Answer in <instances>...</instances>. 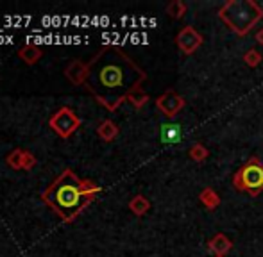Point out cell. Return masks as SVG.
<instances>
[{
    "label": "cell",
    "instance_id": "cell-1",
    "mask_svg": "<svg viewBox=\"0 0 263 257\" xmlns=\"http://www.w3.org/2000/svg\"><path fill=\"white\" fill-rule=\"evenodd\" d=\"M88 65L84 86L109 111L127 102L136 90H142V82L147 79V73L115 45H106Z\"/></svg>",
    "mask_w": 263,
    "mask_h": 257
},
{
    "label": "cell",
    "instance_id": "cell-2",
    "mask_svg": "<svg viewBox=\"0 0 263 257\" xmlns=\"http://www.w3.org/2000/svg\"><path fill=\"white\" fill-rule=\"evenodd\" d=\"M42 200L52 207L65 222H72L86 205L93 202V198L84 193L83 181L72 170H65L43 191Z\"/></svg>",
    "mask_w": 263,
    "mask_h": 257
},
{
    "label": "cell",
    "instance_id": "cell-3",
    "mask_svg": "<svg viewBox=\"0 0 263 257\" xmlns=\"http://www.w3.org/2000/svg\"><path fill=\"white\" fill-rule=\"evenodd\" d=\"M218 18L236 36H247L263 18V7L254 0H228L218 9Z\"/></svg>",
    "mask_w": 263,
    "mask_h": 257
},
{
    "label": "cell",
    "instance_id": "cell-4",
    "mask_svg": "<svg viewBox=\"0 0 263 257\" xmlns=\"http://www.w3.org/2000/svg\"><path fill=\"white\" fill-rule=\"evenodd\" d=\"M233 186L236 191L249 193L256 197L263 191V163L258 157H251L247 164H243L233 175Z\"/></svg>",
    "mask_w": 263,
    "mask_h": 257
},
{
    "label": "cell",
    "instance_id": "cell-5",
    "mask_svg": "<svg viewBox=\"0 0 263 257\" xmlns=\"http://www.w3.org/2000/svg\"><path fill=\"white\" fill-rule=\"evenodd\" d=\"M49 123L58 136H61V138H68V136H72L73 132L79 128L81 118L70 108H61L52 116V118H50Z\"/></svg>",
    "mask_w": 263,
    "mask_h": 257
},
{
    "label": "cell",
    "instance_id": "cell-6",
    "mask_svg": "<svg viewBox=\"0 0 263 257\" xmlns=\"http://www.w3.org/2000/svg\"><path fill=\"white\" fill-rule=\"evenodd\" d=\"M156 108L166 116V118H174V116L184 108V98L181 97L179 93H176V91L168 90L158 97Z\"/></svg>",
    "mask_w": 263,
    "mask_h": 257
},
{
    "label": "cell",
    "instance_id": "cell-7",
    "mask_svg": "<svg viewBox=\"0 0 263 257\" xmlns=\"http://www.w3.org/2000/svg\"><path fill=\"white\" fill-rule=\"evenodd\" d=\"M176 43L181 49V52H184V54L190 56V54H194L195 50L202 45V36L199 34L195 27L186 25V27H183L179 31V34H177V38H176Z\"/></svg>",
    "mask_w": 263,
    "mask_h": 257
},
{
    "label": "cell",
    "instance_id": "cell-8",
    "mask_svg": "<svg viewBox=\"0 0 263 257\" xmlns=\"http://www.w3.org/2000/svg\"><path fill=\"white\" fill-rule=\"evenodd\" d=\"M88 70H90V65L83 63V61H73V63L68 65V68L65 70V77L73 84V86H84L88 77Z\"/></svg>",
    "mask_w": 263,
    "mask_h": 257
},
{
    "label": "cell",
    "instance_id": "cell-9",
    "mask_svg": "<svg viewBox=\"0 0 263 257\" xmlns=\"http://www.w3.org/2000/svg\"><path fill=\"white\" fill-rule=\"evenodd\" d=\"M208 248L217 257H224L233 248V241L226 234H217L208 241Z\"/></svg>",
    "mask_w": 263,
    "mask_h": 257
},
{
    "label": "cell",
    "instance_id": "cell-10",
    "mask_svg": "<svg viewBox=\"0 0 263 257\" xmlns=\"http://www.w3.org/2000/svg\"><path fill=\"white\" fill-rule=\"evenodd\" d=\"M161 139L166 145H174L181 139V125L177 123H165L161 125Z\"/></svg>",
    "mask_w": 263,
    "mask_h": 257
},
{
    "label": "cell",
    "instance_id": "cell-11",
    "mask_svg": "<svg viewBox=\"0 0 263 257\" xmlns=\"http://www.w3.org/2000/svg\"><path fill=\"white\" fill-rule=\"evenodd\" d=\"M199 200H201V204L204 205L206 209H210V211H213V209H217L218 205H220V197L211 188L202 189L201 195H199Z\"/></svg>",
    "mask_w": 263,
    "mask_h": 257
},
{
    "label": "cell",
    "instance_id": "cell-12",
    "mask_svg": "<svg viewBox=\"0 0 263 257\" xmlns=\"http://www.w3.org/2000/svg\"><path fill=\"white\" fill-rule=\"evenodd\" d=\"M20 57L25 65H34L40 61L42 57V49L36 45H25L24 49L20 50Z\"/></svg>",
    "mask_w": 263,
    "mask_h": 257
},
{
    "label": "cell",
    "instance_id": "cell-13",
    "mask_svg": "<svg viewBox=\"0 0 263 257\" xmlns=\"http://www.w3.org/2000/svg\"><path fill=\"white\" fill-rule=\"evenodd\" d=\"M97 134L101 136L104 141H111V139H115L118 136V127L115 122H111V120H104V122L99 125L97 128Z\"/></svg>",
    "mask_w": 263,
    "mask_h": 257
},
{
    "label": "cell",
    "instance_id": "cell-14",
    "mask_svg": "<svg viewBox=\"0 0 263 257\" xmlns=\"http://www.w3.org/2000/svg\"><path fill=\"white\" fill-rule=\"evenodd\" d=\"M129 209H131L136 216H143L151 209V202L147 200L143 195H136V197L129 202Z\"/></svg>",
    "mask_w": 263,
    "mask_h": 257
},
{
    "label": "cell",
    "instance_id": "cell-15",
    "mask_svg": "<svg viewBox=\"0 0 263 257\" xmlns=\"http://www.w3.org/2000/svg\"><path fill=\"white\" fill-rule=\"evenodd\" d=\"M166 13H168L170 18L179 20V18H183L184 13H186V4H184L183 0H172V2L166 6Z\"/></svg>",
    "mask_w": 263,
    "mask_h": 257
},
{
    "label": "cell",
    "instance_id": "cell-16",
    "mask_svg": "<svg viewBox=\"0 0 263 257\" xmlns=\"http://www.w3.org/2000/svg\"><path fill=\"white\" fill-rule=\"evenodd\" d=\"M188 156H190V159H194L195 163H202V161L210 156V152H208V148H206L204 145H201V143H195V145L188 150Z\"/></svg>",
    "mask_w": 263,
    "mask_h": 257
},
{
    "label": "cell",
    "instance_id": "cell-17",
    "mask_svg": "<svg viewBox=\"0 0 263 257\" xmlns=\"http://www.w3.org/2000/svg\"><path fill=\"white\" fill-rule=\"evenodd\" d=\"M127 102H131V104H133V108H136V109H142L143 105H145L147 102H149V95H147L143 90H136L135 93H131V95H129Z\"/></svg>",
    "mask_w": 263,
    "mask_h": 257
},
{
    "label": "cell",
    "instance_id": "cell-18",
    "mask_svg": "<svg viewBox=\"0 0 263 257\" xmlns=\"http://www.w3.org/2000/svg\"><path fill=\"white\" fill-rule=\"evenodd\" d=\"M22 157H24V150L22 148H14L13 152L7 156V164H9L13 170H22Z\"/></svg>",
    "mask_w": 263,
    "mask_h": 257
},
{
    "label": "cell",
    "instance_id": "cell-19",
    "mask_svg": "<svg viewBox=\"0 0 263 257\" xmlns=\"http://www.w3.org/2000/svg\"><path fill=\"white\" fill-rule=\"evenodd\" d=\"M261 54L258 52L256 49H251V50H247L246 54H243V61H246V65L247 66H251V68H254V66H258L261 63Z\"/></svg>",
    "mask_w": 263,
    "mask_h": 257
},
{
    "label": "cell",
    "instance_id": "cell-20",
    "mask_svg": "<svg viewBox=\"0 0 263 257\" xmlns=\"http://www.w3.org/2000/svg\"><path fill=\"white\" fill-rule=\"evenodd\" d=\"M36 166V157L32 156L31 152H27V150H24V157H22V170H32V168Z\"/></svg>",
    "mask_w": 263,
    "mask_h": 257
},
{
    "label": "cell",
    "instance_id": "cell-21",
    "mask_svg": "<svg viewBox=\"0 0 263 257\" xmlns=\"http://www.w3.org/2000/svg\"><path fill=\"white\" fill-rule=\"evenodd\" d=\"M83 188H84V193H86L90 198H95V195L101 193V189H102L101 186L95 184V182H91V181H83Z\"/></svg>",
    "mask_w": 263,
    "mask_h": 257
},
{
    "label": "cell",
    "instance_id": "cell-22",
    "mask_svg": "<svg viewBox=\"0 0 263 257\" xmlns=\"http://www.w3.org/2000/svg\"><path fill=\"white\" fill-rule=\"evenodd\" d=\"M256 41L263 45V29H260V31L256 32Z\"/></svg>",
    "mask_w": 263,
    "mask_h": 257
}]
</instances>
